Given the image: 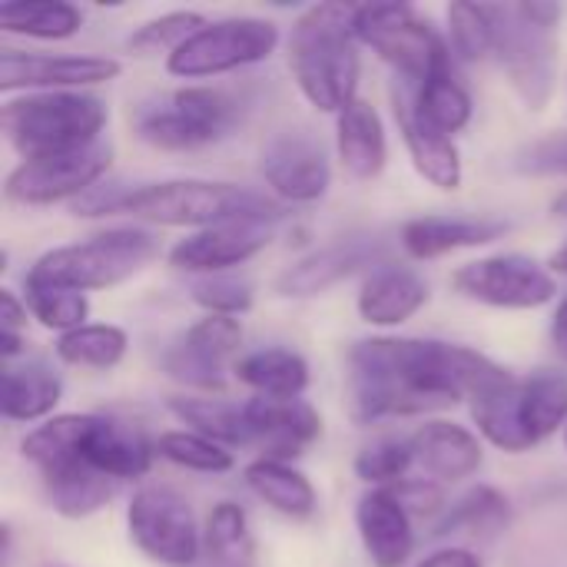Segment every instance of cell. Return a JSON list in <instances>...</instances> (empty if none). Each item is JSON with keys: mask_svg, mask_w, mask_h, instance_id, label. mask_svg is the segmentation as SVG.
I'll list each match as a JSON object with an SVG mask.
<instances>
[{"mask_svg": "<svg viewBox=\"0 0 567 567\" xmlns=\"http://www.w3.org/2000/svg\"><path fill=\"white\" fill-rule=\"evenodd\" d=\"M23 306L43 329H53L60 336L86 326V316H90L86 292H73V289H60V286H40L30 279H23Z\"/></svg>", "mask_w": 567, "mask_h": 567, "instance_id": "74e56055", "label": "cell"}, {"mask_svg": "<svg viewBox=\"0 0 567 567\" xmlns=\"http://www.w3.org/2000/svg\"><path fill=\"white\" fill-rule=\"evenodd\" d=\"M508 229L512 223L492 216H419L402 226L399 243L412 259H439L449 252L488 246Z\"/></svg>", "mask_w": 567, "mask_h": 567, "instance_id": "7402d4cb", "label": "cell"}, {"mask_svg": "<svg viewBox=\"0 0 567 567\" xmlns=\"http://www.w3.org/2000/svg\"><path fill=\"white\" fill-rule=\"evenodd\" d=\"M126 346H130V339L120 326H106V322L90 326L86 322V326L56 339V359L66 365H76V369L106 372V369H116L123 362Z\"/></svg>", "mask_w": 567, "mask_h": 567, "instance_id": "d590c367", "label": "cell"}, {"mask_svg": "<svg viewBox=\"0 0 567 567\" xmlns=\"http://www.w3.org/2000/svg\"><path fill=\"white\" fill-rule=\"evenodd\" d=\"M412 96H415L419 113L432 126H439L442 133H449V136L458 133V130H465L468 120H472V96L462 86V80L455 76L452 47H449V53L439 56V63L432 66V73L419 86H412Z\"/></svg>", "mask_w": 567, "mask_h": 567, "instance_id": "4dcf8cb0", "label": "cell"}, {"mask_svg": "<svg viewBox=\"0 0 567 567\" xmlns=\"http://www.w3.org/2000/svg\"><path fill=\"white\" fill-rule=\"evenodd\" d=\"M385 259H389V243L382 236L336 239V243L302 256L299 262H292L276 279V292L286 299H309V296H319L346 279H352L355 272H365V269L375 272V266L382 269Z\"/></svg>", "mask_w": 567, "mask_h": 567, "instance_id": "2e32d148", "label": "cell"}, {"mask_svg": "<svg viewBox=\"0 0 567 567\" xmlns=\"http://www.w3.org/2000/svg\"><path fill=\"white\" fill-rule=\"evenodd\" d=\"M492 365L488 355L439 339H362L349 349V419L372 425L452 409Z\"/></svg>", "mask_w": 567, "mask_h": 567, "instance_id": "6da1fadb", "label": "cell"}, {"mask_svg": "<svg viewBox=\"0 0 567 567\" xmlns=\"http://www.w3.org/2000/svg\"><path fill=\"white\" fill-rule=\"evenodd\" d=\"M259 173L282 203H316L329 193L332 183L326 146L302 130H286L272 136L262 146Z\"/></svg>", "mask_w": 567, "mask_h": 567, "instance_id": "9a60e30c", "label": "cell"}, {"mask_svg": "<svg viewBox=\"0 0 567 567\" xmlns=\"http://www.w3.org/2000/svg\"><path fill=\"white\" fill-rule=\"evenodd\" d=\"M133 545L156 565L193 567L203 551V532L189 502L163 485H146L126 508Z\"/></svg>", "mask_w": 567, "mask_h": 567, "instance_id": "30bf717a", "label": "cell"}, {"mask_svg": "<svg viewBox=\"0 0 567 567\" xmlns=\"http://www.w3.org/2000/svg\"><path fill=\"white\" fill-rule=\"evenodd\" d=\"M452 289L492 309H542L558 296L555 276L528 256H485L452 272Z\"/></svg>", "mask_w": 567, "mask_h": 567, "instance_id": "7c38bea8", "label": "cell"}, {"mask_svg": "<svg viewBox=\"0 0 567 567\" xmlns=\"http://www.w3.org/2000/svg\"><path fill=\"white\" fill-rule=\"evenodd\" d=\"M27 326V306L17 299V292L0 289V339H23L20 329Z\"/></svg>", "mask_w": 567, "mask_h": 567, "instance_id": "bcb514c9", "label": "cell"}, {"mask_svg": "<svg viewBox=\"0 0 567 567\" xmlns=\"http://www.w3.org/2000/svg\"><path fill=\"white\" fill-rule=\"evenodd\" d=\"M522 422L535 445L567 429V375L558 369H538L522 379Z\"/></svg>", "mask_w": 567, "mask_h": 567, "instance_id": "d6a6232c", "label": "cell"}, {"mask_svg": "<svg viewBox=\"0 0 567 567\" xmlns=\"http://www.w3.org/2000/svg\"><path fill=\"white\" fill-rule=\"evenodd\" d=\"M76 216H116L173 229H209L223 223H262L272 226L282 206L256 189L206 179H166V183H100L83 199L73 203Z\"/></svg>", "mask_w": 567, "mask_h": 567, "instance_id": "7a4b0ae2", "label": "cell"}, {"mask_svg": "<svg viewBox=\"0 0 567 567\" xmlns=\"http://www.w3.org/2000/svg\"><path fill=\"white\" fill-rule=\"evenodd\" d=\"M113 163V146L106 140L47 156V159H23L3 183V193L10 203L20 206H53L63 199H83L93 186L103 183L106 169Z\"/></svg>", "mask_w": 567, "mask_h": 567, "instance_id": "8fae6325", "label": "cell"}, {"mask_svg": "<svg viewBox=\"0 0 567 567\" xmlns=\"http://www.w3.org/2000/svg\"><path fill=\"white\" fill-rule=\"evenodd\" d=\"M551 269H555V272H565L567 276V243L558 249V252H555V256H551Z\"/></svg>", "mask_w": 567, "mask_h": 567, "instance_id": "681fc988", "label": "cell"}, {"mask_svg": "<svg viewBox=\"0 0 567 567\" xmlns=\"http://www.w3.org/2000/svg\"><path fill=\"white\" fill-rule=\"evenodd\" d=\"M272 239V226L262 223H223L189 233L169 249V266L193 276H216L259 256Z\"/></svg>", "mask_w": 567, "mask_h": 567, "instance_id": "e0dca14e", "label": "cell"}, {"mask_svg": "<svg viewBox=\"0 0 567 567\" xmlns=\"http://www.w3.org/2000/svg\"><path fill=\"white\" fill-rule=\"evenodd\" d=\"M243 346V326L229 316H203L193 322L163 355V369L199 392H216L226 385V369ZM236 365V362H233Z\"/></svg>", "mask_w": 567, "mask_h": 567, "instance_id": "4fadbf2b", "label": "cell"}, {"mask_svg": "<svg viewBox=\"0 0 567 567\" xmlns=\"http://www.w3.org/2000/svg\"><path fill=\"white\" fill-rule=\"evenodd\" d=\"M336 150L355 179H375L389 163V140L379 110L369 100H352L336 116Z\"/></svg>", "mask_w": 567, "mask_h": 567, "instance_id": "484cf974", "label": "cell"}, {"mask_svg": "<svg viewBox=\"0 0 567 567\" xmlns=\"http://www.w3.org/2000/svg\"><path fill=\"white\" fill-rule=\"evenodd\" d=\"M156 455H163L166 462L186 468V472H199V475H223L229 472L233 452L219 442H209L196 432H163L156 439Z\"/></svg>", "mask_w": 567, "mask_h": 567, "instance_id": "ab89813d", "label": "cell"}, {"mask_svg": "<svg viewBox=\"0 0 567 567\" xmlns=\"http://www.w3.org/2000/svg\"><path fill=\"white\" fill-rule=\"evenodd\" d=\"M565 449H567V429H565Z\"/></svg>", "mask_w": 567, "mask_h": 567, "instance_id": "816d5d0a", "label": "cell"}, {"mask_svg": "<svg viewBox=\"0 0 567 567\" xmlns=\"http://www.w3.org/2000/svg\"><path fill=\"white\" fill-rule=\"evenodd\" d=\"M246 419H249V442L262 449V458L272 462H289L302 455L319 435H322V419L319 412L302 402V399H249L246 402Z\"/></svg>", "mask_w": 567, "mask_h": 567, "instance_id": "d6986e66", "label": "cell"}, {"mask_svg": "<svg viewBox=\"0 0 567 567\" xmlns=\"http://www.w3.org/2000/svg\"><path fill=\"white\" fill-rule=\"evenodd\" d=\"M110 113L106 103L86 90L23 93L3 103L0 123L10 146L23 159H47L100 143Z\"/></svg>", "mask_w": 567, "mask_h": 567, "instance_id": "277c9868", "label": "cell"}, {"mask_svg": "<svg viewBox=\"0 0 567 567\" xmlns=\"http://www.w3.org/2000/svg\"><path fill=\"white\" fill-rule=\"evenodd\" d=\"M123 73V63L113 56H50L3 47L0 50V90H27V93H56V90H83L96 83H110Z\"/></svg>", "mask_w": 567, "mask_h": 567, "instance_id": "5bb4252c", "label": "cell"}, {"mask_svg": "<svg viewBox=\"0 0 567 567\" xmlns=\"http://www.w3.org/2000/svg\"><path fill=\"white\" fill-rule=\"evenodd\" d=\"M233 375L252 389L259 399H302V392L309 389V362L282 346H269V349H256L243 359H236Z\"/></svg>", "mask_w": 567, "mask_h": 567, "instance_id": "83f0119b", "label": "cell"}, {"mask_svg": "<svg viewBox=\"0 0 567 567\" xmlns=\"http://www.w3.org/2000/svg\"><path fill=\"white\" fill-rule=\"evenodd\" d=\"M429 302V282L409 266H382L369 272L359 292V316L369 326L395 329Z\"/></svg>", "mask_w": 567, "mask_h": 567, "instance_id": "cb8c5ba5", "label": "cell"}, {"mask_svg": "<svg viewBox=\"0 0 567 567\" xmlns=\"http://www.w3.org/2000/svg\"><path fill=\"white\" fill-rule=\"evenodd\" d=\"M412 465H415V452H412L409 439H379L355 455L352 468L365 485L392 488V485L405 482Z\"/></svg>", "mask_w": 567, "mask_h": 567, "instance_id": "b9f144b4", "label": "cell"}, {"mask_svg": "<svg viewBox=\"0 0 567 567\" xmlns=\"http://www.w3.org/2000/svg\"><path fill=\"white\" fill-rule=\"evenodd\" d=\"M193 302L206 312V316H243L252 309V286L233 276H203L193 282Z\"/></svg>", "mask_w": 567, "mask_h": 567, "instance_id": "7bdbcfd3", "label": "cell"}, {"mask_svg": "<svg viewBox=\"0 0 567 567\" xmlns=\"http://www.w3.org/2000/svg\"><path fill=\"white\" fill-rule=\"evenodd\" d=\"M415 567H482V561L468 548H439L435 555H429Z\"/></svg>", "mask_w": 567, "mask_h": 567, "instance_id": "7dc6e473", "label": "cell"}, {"mask_svg": "<svg viewBox=\"0 0 567 567\" xmlns=\"http://www.w3.org/2000/svg\"><path fill=\"white\" fill-rule=\"evenodd\" d=\"M449 37L458 60H485L495 50V27H492V7L488 3H468L458 0L449 7Z\"/></svg>", "mask_w": 567, "mask_h": 567, "instance_id": "60d3db41", "label": "cell"}, {"mask_svg": "<svg viewBox=\"0 0 567 567\" xmlns=\"http://www.w3.org/2000/svg\"><path fill=\"white\" fill-rule=\"evenodd\" d=\"M159 252V239L136 226H120L96 233L73 246H56L43 252L23 279L40 286H60L73 292L110 289L136 276Z\"/></svg>", "mask_w": 567, "mask_h": 567, "instance_id": "5b68a950", "label": "cell"}, {"mask_svg": "<svg viewBox=\"0 0 567 567\" xmlns=\"http://www.w3.org/2000/svg\"><path fill=\"white\" fill-rule=\"evenodd\" d=\"M515 169L528 176H567V130L542 136L515 153Z\"/></svg>", "mask_w": 567, "mask_h": 567, "instance_id": "ee69618b", "label": "cell"}, {"mask_svg": "<svg viewBox=\"0 0 567 567\" xmlns=\"http://www.w3.org/2000/svg\"><path fill=\"white\" fill-rule=\"evenodd\" d=\"M392 492L399 495V502L412 518H435L445 512V495L432 482H399L392 485Z\"/></svg>", "mask_w": 567, "mask_h": 567, "instance_id": "f6af8a7d", "label": "cell"}, {"mask_svg": "<svg viewBox=\"0 0 567 567\" xmlns=\"http://www.w3.org/2000/svg\"><path fill=\"white\" fill-rule=\"evenodd\" d=\"M551 342H555L558 355L567 359V296L558 302V309L551 316Z\"/></svg>", "mask_w": 567, "mask_h": 567, "instance_id": "c3c4849f", "label": "cell"}, {"mask_svg": "<svg viewBox=\"0 0 567 567\" xmlns=\"http://www.w3.org/2000/svg\"><path fill=\"white\" fill-rule=\"evenodd\" d=\"M153 455H156V442H150V435L136 422L113 419V415H93L86 462L96 472H103L113 482L143 478L153 465Z\"/></svg>", "mask_w": 567, "mask_h": 567, "instance_id": "603a6c76", "label": "cell"}, {"mask_svg": "<svg viewBox=\"0 0 567 567\" xmlns=\"http://www.w3.org/2000/svg\"><path fill=\"white\" fill-rule=\"evenodd\" d=\"M412 515L392 488H372L355 505V528L375 567H402L412 558L415 528Z\"/></svg>", "mask_w": 567, "mask_h": 567, "instance_id": "44dd1931", "label": "cell"}, {"mask_svg": "<svg viewBox=\"0 0 567 567\" xmlns=\"http://www.w3.org/2000/svg\"><path fill=\"white\" fill-rule=\"evenodd\" d=\"M169 412L189 425V432L219 442V445H252L246 402L226 399H169Z\"/></svg>", "mask_w": 567, "mask_h": 567, "instance_id": "836d02e7", "label": "cell"}, {"mask_svg": "<svg viewBox=\"0 0 567 567\" xmlns=\"http://www.w3.org/2000/svg\"><path fill=\"white\" fill-rule=\"evenodd\" d=\"M209 20L196 10H173L156 20H146L126 37V50L133 56H156V53H176L196 30H203Z\"/></svg>", "mask_w": 567, "mask_h": 567, "instance_id": "f35d334b", "label": "cell"}, {"mask_svg": "<svg viewBox=\"0 0 567 567\" xmlns=\"http://www.w3.org/2000/svg\"><path fill=\"white\" fill-rule=\"evenodd\" d=\"M468 409L478 432L502 452L522 455L532 452L535 442L522 422V379H515L505 365H492L468 392Z\"/></svg>", "mask_w": 567, "mask_h": 567, "instance_id": "ac0fdd59", "label": "cell"}, {"mask_svg": "<svg viewBox=\"0 0 567 567\" xmlns=\"http://www.w3.org/2000/svg\"><path fill=\"white\" fill-rule=\"evenodd\" d=\"M63 395L60 375L40 359L3 362L0 375V415L7 422H37L47 419Z\"/></svg>", "mask_w": 567, "mask_h": 567, "instance_id": "4316f807", "label": "cell"}, {"mask_svg": "<svg viewBox=\"0 0 567 567\" xmlns=\"http://www.w3.org/2000/svg\"><path fill=\"white\" fill-rule=\"evenodd\" d=\"M409 442H412L415 462L435 482H462L482 468V442L465 425L432 419Z\"/></svg>", "mask_w": 567, "mask_h": 567, "instance_id": "d4e9b609", "label": "cell"}, {"mask_svg": "<svg viewBox=\"0 0 567 567\" xmlns=\"http://www.w3.org/2000/svg\"><path fill=\"white\" fill-rule=\"evenodd\" d=\"M203 551L216 567L256 565V538L249 532V515L236 502H219L203 528Z\"/></svg>", "mask_w": 567, "mask_h": 567, "instance_id": "e575fe53", "label": "cell"}, {"mask_svg": "<svg viewBox=\"0 0 567 567\" xmlns=\"http://www.w3.org/2000/svg\"><path fill=\"white\" fill-rule=\"evenodd\" d=\"M555 213H561V216H567V193H561V196L555 199Z\"/></svg>", "mask_w": 567, "mask_h": 567, "instance_id": "f907efd6", "label": "cell"}, {"mask_svg": "<svg viewBox=\"0 0 567 567\" xmlns=\"http://www.w3.org/2000/svg\"><path fill=\"white\" fill-rule=\"evenodd\" d=\"M395 120L405 140V150L412 156V166L419 169L422 179H429L435 189L455 193L462 186V156L458 146L449 133H442L439 126H432L412 96V83H405L402 90H395Z\"/></svg>", "mask_w": 567, "mask_h": 567, "instance_id": "ffe728a7", "label": "cell"}, {"mask_svg": "<svg viewBox=\"0 0 567 567\" xmlns=\"http://www.w3.org/2000/svg\"><path fill=\"white\" fill-rule=\"evenodd\" d=\"M40 482H43L47 505L63 518H90V515H96L113 498V492L120 485V482L106 478L103 472H96L86 462L47 472V475H40Z\"/></svg>", "mask_w": 567, "mask_h": 567, "instance_id": "f546056e", "label": "cell"}, {"mask_svg": "<svg viewBox=\"0 0 567 567\" xmlns=\"http://www.w3.org/2000/svg\"><path fill=\"white\" fill-rule=\"evenodd\" d=\"M83 10L66 0H10L0 7V30L33 40H66L80 33Z\"/></svg>", "mask_w": 567, "mask_h": 567, "instance_id": "1f68e13d", "label": "cell"}, {"mask_svg": "<svg viewBox=\"0 0 567 567\" xmlns=\"http://www.w3.org/2000/svg\"><path fill=\"white\" fill-rule=\"evenodd\" d=\"M488 7H492V27H495L492 56L502 63L515 93L532 110H545L558 80L555 30L528 20L518 3H488Z\"/></svg>", "mask_w": 567, "mask_h": 567, "instance_id": "52a82bcc", "label": "cell"}, {"mask_svg": "<svg viewBox=\"0 0 567 567\" xmlns=\"http://www.w3.org/2000/svg\"><path fill=\"white\" fill-rule=\"evenodd\" d=\"M130 120L146 146L186 153L226 140L239 123V100L219 86H179L136 103Z\"/></svg>", "mask_w": 567, "mask_h": 567, "instance_id": "8992f818", "label": "cell"}, {"mask_svg": "<svg viewBox=\"0 0 567 567\" xmlns=\"http://www.w3.org/2000/svg\"><path fill=\"white\" fill-rule=\"evenodd\" d=\"M243 475H246L249 492L262 505H269L272 512H279L292 522H306L319 508V495H316L312 482L299 468H292L289 462L256 458L252 465H246Z\"/></svg>", "mask_w": 567, "mask_h": 567, "instance_id": "f1b7e54d", "label": "cell"}, {"mask_svg": "<svg viewBox=\"0 0 567 567\" xmlns=\"http://www.w3.org/2000/svg\"><path fill=\"white\" fill-rule=\"evenodd\" d=\"M508 525V498L492 488L478 485L465 498H458L452 508H445L442 522L432 528V538H449V535H495Z\"/></svg>", "mask_w": 567, "mask_h": 567, "instance_id": "8d00e7d4", "label": "cell"}, {"mask_svg": "<svg viewBox=\"0 0 567 567\" xmlns=\"http://www.w3.org/2000/svg\"><path fill=\"white\" fill-rule=\"evenodd\" d=\"M279 47V27L262 17H223L196 30L176 53L166 56V70L179 80H203L262 63Z\"/></svg>", "mask_w": 567, "mask_h": 567, "instance_id": "ba28073f", "label": "cell"}, {"mask_svg": "<svg viewBox=\"0 0 567 567\" xmlns=\"http://www.w3.org/2000/svg\"><path fill=\"white\" fill-rule=\"evenodd\" d=\"M355 37L359 43L372 47L385 63H392L412 86H419L439 63V56L449 53V43L409 3L355 7Z\"/></svg>", "mask_w": 567, "mask_h": 567, "instance_id": "9c48e42d", "label": "cell"}, {"mask_svg": "<svg viewBox=\"0 0 567 567\" xmlns=\"http://www.w3.org/2000/svg\"><path fill=\"white\" fill-rule=\"evenodd\" d=\"M289 70L299 93L322 113H342L359 90V37L355 7L316 3L309 7L289 33L286 43Z\"/></svg>", "mask_w": 567, "mask_h": 567, "instance_id": "3957f363", "label": "cell"}]
</instances>
